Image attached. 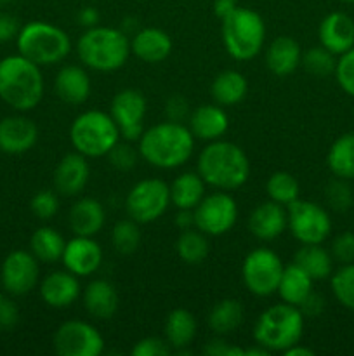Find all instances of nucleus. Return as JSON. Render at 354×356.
Returning a JSON list of instances; mask_svg holds the SVG:
<instances>
[{
    "mask_svg": "<svg viewBox=\"0 0 354 356\" xmlns=\"http://www.w3.org/2000/svg\"><path fill=\"white\" fill-rule=\"evenodd\" d=\"M108 160H110L111 167L120 172H128L137 165V160L141 159L139 149L132 145L130 141H118L113 148L108 153Z\"/></svg>",
    "mask_w": 354,
    "mask_h": 356,
    "instance_id": "nucleus-42",
    "label": "nucleus"
},
{
    "mask_svg": "<svg viewBox=\"0 0 354 356\" xmlns=\"http://www.w3.org/2000/svg\"><path fill=\"white\" fill-rule=\"evenodd\" d=\"M333 75H335L337 83L340 86V89H342L347 96L354 97V47L337 58V66Z\"/></svg>",
    "mask_w": 354,
    "mask_h": 356,
    "instance_id": "nucleus-44",
    "label": "nucleus"
},
{
    "mask_svg": "<svg viewBox=\"0 0 354 356\" xmlns=\"http://www.w3.org/2000/svg\"><path fill=\"white\" fill-rule=\"evenodd\" d=\"M0 291H2V284H0Z\"/></svg>",
    "mask_w": 354,
    "mask_h": 356,
    "instance_id": "nucleus-57",
    "label": "nucleus"
},
{
    "mask_svg": "<svg viewBox=\"0 0 354 356\" xmlns=\"http://www.w3.org/2000/svg\"><path fill=\"white\" fill-rule=\"evenodd\" d=\"M330 287L339 305L354 312V263L342 264L339 270L333 271L330 277Z\"/></svg>",
    "mask_w": 354,
    "mask_h": 356,
    "instance_id": "nucleus-39",
    "label": "nucleus"
},
{
    "mask_svg": "<svg viewBox=\"0 0 354 356\" xmlns=\"http://www.w3.org/2000/svg\"><path fill=\"white\" fill-rule=\"evenodd\" d=\"M194 136L187 124L163 120L144 129L137 141L139 155L151 167L174 170L186 165L194 152Z\"/></svg>",
    "mask_w": 354,
    "mask_h": 356,
    "instance_id": "nucleus-1",
    "label": "nucleus"
},
{
    "mask_svg": "<svg viewBox=\"0 0 354 356\" xmlns=\"http://www.w3.org/2000/svg\"><path fill=\"white\" fill-rule=\"evenodd\" d=\"M288 228V211L278 202L266 200L255 205L248 216V229L260 242L280 238Z\"/></svg>",
    "mask_w": 354,
    "mask_h": 356,
    "instance_id": "nucleus-20",
    "label": "nucleus"
},
{
    "mask_svg": "<svg viewBox=\"0 0 354 356\" xmlns=\"http://www.w3.org/2000/svg\"><path fill=\"white\" fill-rule=\"evenodd\" d=\"M325 200L332 211L335 212L349 211L354 204V193H353V188L349 186V181L335 177L332 183L326 184Z\"/></svg>",
    "mask_w": 354,
    "mask_h": 356,
    "instance_id": "nucleus-41",
    "label": "nucleus"
},
{
    "mask_svg": "<svg viewBox=\"0 0 354 356\" xmlns=\"http://www.w3.org/2000/svg\"><path fill=\"white\" fill-rule=\"evenodd\" d=\"M222 44L236 61L257 58L266 44V23L257 10L236 6L221 19Z\"/></svg>",
    "mask_w": 354,
    "mask_h": 356,
    "instance_id": "nucleus-5",
    "label": "nucleus"
},
{
    "mask_svg": "<svg viewBox=\"0 0 354 356\" xmlns=\"http://www.w3.org/2000/svg\"><path fill=\"white\" fill-rule=\"evenodd\" d=\"M99 19H101L99 10L92 6L82 7V9L78 10V14H76V21H78V24L85 26V30L87 28L97 26V24H99Z\"/></svg>",
    "mask_w": 354,
    "mask_h": 356,
    "instance_id": "nucleus-52",
    "label": "nucleus"
},
{
    "mask_svg": "<svg viewBox=\"0 0 354 356\" xmlns=\"http://www.w3.org/2000/svg\"><path fill=\"white\" fill-rule=\"evenodd\" d=\"M288 229L301 245L325 243L332 233V218L321 205L309 200H295L288 205Z\"/></svg>",
    "mask_w": 354,
    "mask_h": 356,
    "instance_id": "nucleus-12",
    "label": "nucleus"
},
{
    "mask_svg": "<svg viewBox=\"0 0 354 356\" xmlns=\"http://www.w3.org/2000/svg\"><path fill=\"white\" fill-rule=\"evenodd\" d=\"M198 334V323L193 313L186 308H176L167 315L163 325V337L172 351L183 353L193 344Z\"/></svg>",
    "mask_w": 354,
    "mask_h": 356,
    "instance_id": "nucleus-28",
    "label": "nucleus"
},
{
    "mask_svg": "<svg viewBox=\"0 0 354 356\" xmlns=\"http://www.w3.org/2000/svg\"><path fill=\"white\" fill-rule=\"evenodd\" d=\"M174 225L183 232V229L194 228V214L193 211H187V209H177V214L174 218Z\"/></svg>",
    "mask_w": 354,
    "mask_h": 356,
    "instance_id": "nucleus-53",
    "label": "nucleus"
},
{
    "mask_svg": "<svg viewBox=\"0 0 354 356\" xmlns=\"http://www.w3.org/2000/svg\"><path fill=\"white\" fill-rule=\"evenodd\" d=\"M304 320L297 306L278 302L264 309L253 325V341L271 353H283L304 336Z\"/></svg>",
    "mask_w": 354,
    "mask_h": 356,
    "instance_id": "nucleus-6",
    "label": "nucleus"
},
{
    "mask_svg": "<svg viewBox=\"0 0 354 356\" xmlns=\"http://www.w3.org/2000/svg\"><path fill=\"white\" fill-rule=\"evenodd\" d=\"M245 318V309L238 299H222L212 306L208 313V327L215 336H229L236 332Z\"/></svg>",
    "mask_w": 354,
    "mask_h": 356,
    "instance_id": "nucleus-33",
    "label": "nucleus"
},
{
    "mask_svg": "<svg viewBox=\"0 0 354 356\" xmlns=\"http://www.w3.org/2000/svg\"><path fill=\"white\" fill-rule=\"evenodd\" d=\"M246 92H248V82L238 70H224V72L217 73L210 86L214 103L224 108L242 103Z\"/></svg>",
    "mask_w": 354,
    "mask_h": 356,
    "instance_id": "nucleus-30",
    "label": "nucleus"
},
{
    "mask_svg": "<svg viewBox=\"0 0 354 356\" xmlns=\"http://www.w3.org/2000/svg\"><path fill=\"white\" fill-rule=\"evenodd\" d=\"M193 214L194 228L207 236H222L231 232L238 221V204L231 191L215 190L201 198Z\"/></svg>",
    "mask_w": 354,
    "mask_h": 356,
    "instance_id": "nucleus-11",
    "label": "nucleus"
},
{
    "mask_svg": "<svg viewBox=\"0 0 354 356\" xmlns=\"http://www.w3.org/2000/svg\"><path fill=\"white\" fill-rule=\"evenodd\" d=\"M130 38L121 28H87L76 40V56L85 68L111 73L124 68L130 56Z\"/></svg>",
    "mask_w": 354,
    "mask_h": 356,
    "instance_id": "nucleus-4",
    "label": "nucleus"
},
{
    "mask_svg": "<svg viewBox=\"0 0 354 356\" xmlns=\"http://www.w3.org/2000/svg\"><path fill=\"white\" fill-rule=\"evenodd\" d=\"M264 61L273 75L288 76L301 66L302 49L295 38L280 35L267 45Z\"/></svg>",
    "mask_w": 354,
    "mask_h": 356,
    "instance_id": "nucleus-27",
    "label": "nucleus"
},
{
    "mask_svg": "<svg viewBox=\"0 0 354 356\" xmlns=\"http://www.w3.org/2000/svg\"><path fill=\"white\" fill-rule=\"evenodd\" d=\"M191 113V108L189 103L186 101V97L179 96V94H174L167 99L165 103V115H167V120H172V122H183L189 118Z\"/></svg>",
    "mask_w": 354,
    "mask_h": 356,
    "instance_id": "nucleus-47",
    "label": "nucleus"
},
{
    "mask_svg": "<svg viewBox=\"0 0 354 356\" xmlns=\"http://www.w3.org/2000/svg\"><path fill=\"white\" fill-rule=\"evenodd\" d=\"M31 214L40 221H51L59 212V195L56 190H40L30 200Z\"/></svg>",
    "mask_w": 354,
    "mask_h": 356,
    "instance_id": "nucleus-43",
    "label": "nucleus"
},
{
    "mask_svg": "<svg viewBox=\"0 0 354 356\" xmlns=\"http://www.w3.org/2000/svg\"><path fill=\"white\" fill-rule=\"evenodd\" d=\"M238 6V0H214V14L222 19L226 14L231 13L235 7Z\"/></svg>",
    "mask_w": 354,
    "mask_h": 356,
    "instance_id": "nucleus-54",
    "label": "nucleus"
},
{
    "mask_svg": "<svg viewBox=\"0 0 354 356\" xmlns=\"http://www.w3.org/2000/svg\"><path fill=\"white\" fill-rule=\"evenodd\" d=\"M38 127L24 115H9L0 120V152L7 155L28 153L38 141Z\"/></svg>",
    "mask_w": 354,
    "mask_h": 356,
    "instance_id": "nucleus-19",
    "label": "nucleus"
},
{
    "mask_svg": "<svg viewBox=\"0 0 354 356\" xmlns=\"http://www.w3.org/2000/svg\"><path fill=\"white\" fill-rule=\"evenodd\" d=\"M82 302L89 316L96 320H110L120 306V298L111 282L104 278L89 282L82 291Z\"/></svg>",
    "mask_w": 354,
    "mask_h": 356,
    "instance_id": "nucleus-26",
    "label": "nucleus"
},
{
    "mask_svg": "<svg viewBox=\"0 0 354 356\" xmlns=\"http://www.w3.org/2000/svg\"><path fill=\"white\" fill-rule=\"evenodd\" d=\"M340 2H344V3H354V0H340Z\"/></svg>",
    "mask_w": 354,
    "mask_h": 356,
    "instance_id": "nucleus-56",
    "label": "nucleus"
},
{
    "mask_svg": "<svg viewBox=\"0 0 354 356\" xmlns=\"http://www.w3.org/2000/svg\"><path fill=\"white\" fill-rule=\"evenodd\" d=\"M266 193L269 200L288 207L301 198V184L295 179L294 174L287 170H278L271 174L269 179L266 181Z\"/></svg>",
    "mask_w": 354,
    "mask_h": 356,
    "instance_id": "nucleus-37",
    "label": "nucleus"
},
{
    "mask_svg": "<svg viewBox=\"0 0 354 356\" xmlns=\"http://www.w3.org/2000/svg\"><path fill=\"white\" fill-rule=\"evenodd\" d=\"M312 285H314V280L301 266H297L295 263H290L283 268L276 294L287 305L301 308L302 302L312 292Z\"/></svg>",
    "mask_w": 354,
    "mask_h": 356,
    "instance_id": "nucleus-29",
    "label": "nucleus"
},
{
    "mask_svg": "<svg viewBox=\"0 0 354 356\" xmlns=\"http://www.w3.org/2000/svg\"><path fill=\"white\" fill-rule=\"evenodd\" d=\"M130 52L142 63L158 65L172 52V38L160 28H141L132 35Z\"/></svg>",
    "mask_w": 354,
    "mask_h": 356,
    "instance_id": "nucleus-24",
    "label": "nucleus"
},
{
    "mask_svg": "<svg viewBox=\"0 0 354 356\" xmlns=\"http://www.w3.org/2000/svg\"><path fill=\"white\" fill-rule=\"evenodd\" d=\"M330 172L340 179H354V132H346L332 143L326 155Z\"/></svg>",
    "mask_w": 354,
    "mask_h": 356,
    "instance_id": "nucleus-35",
    "label": "nucleus"
},
{
    "mask_svg": "<svg viewBox=\"0 0 354 356\" xmlns=\"http://www.w3.org/2000/svg\"><path fill=\"white\" fill-rule=\"evenodd\" d=\"M54 92L62 103L78 106L90 97L92 80L85 66L62 65L54 79Z\"/></svg>",
    "mask_w": 354,
    "mask_h": 356,
    "instance_id": "nucleus-23",
    "label": "nucleus"
},
{
    "mask_svg": "<svg viewBox=\"0 0 354 356\" xmlns=\"http://www.w3.org/2000/svg\"><path fill=\"white\" fill-rule=\"evenodd\" d=\"M318 37L319 45L339 58L354 47V19L340 10L326 14L319 23Z\"/></svg>",
    "mask_w": 354,
    "mask_h": 356,
    "instance_id": "nucleus-22",
    "label": "nucleus"
},
{
    "mask_svg": "<svg viewBox=\"0 0 354 356\" xmlns=\"http://www.w3.org/2000/svg\"><path fill=\"white\" fill-rule=\"evenodd\" d=\"M66 240L52 226H40L30 236V252L37 257L40 263L54 264L61 261L62 252H65Z\"/></svg>",
    "mask_w": 354,
    "mask_h": 356,
    "instance_id": "nucleus-34",
    "label": "nucleus"
},
{
    "mask_svg": "<svg viewBox=\"0 0 354 356\" xmlns=\"http://www.w3.org/2000/svg\"><path fill=\"white\" fill-rule=\"evenodd\" d=\"M298 309H301L304 316H319L323 313V309H325V298L321 294H318V292L312 291Z\"/></svg>",
    "mask_w": 354,
    "mask_h": 356,
    "instance_id": "nucleus-51",
    "label": "nucleus"
},
{
    "mask_svg": "<svg viewBox=\"0 0 354 356\" xmlns=\"http://www.w3.org/2000/svg\"><path fill=\"white\" fill-rule=\"evenodd\" d=\"M106 222V209L97 198L83 197L75 200L68 212V226L73 235L96 236Z\"/></svg>",
    "mask_w": 354,
    "mask_h": 356,
    "instance_id": "nucleus-25",
    "label": "nucleus"
},
{
    "mask_svg": "<svg viewBox=\"0 0 354 356\" xmlns=\"http://www.w3.org/2000/svg\"><path fill=\"white\" fill-rule=\"evenodd\" d=\"M21 26L16 16L9 13H0V44H7L10 40H16Z\"/></svg>",
    "mask_w": 354,
    "mask_h": 356,
    "instance_id": "nucleus-50",
    "label": "nucleus"
},
{
    "mask_svg": "<svg viewBox=\"0 0 354 356\" xmlns=\"http://www.w3.org/2000/svg\"><path fill=\"white\" fill-rule=\"evenodd\" d=\"M42 301L54 309H65L75 305L82 296L80 278L68 270H56L40 278L38 284Z\"/></svg>",
    "mask_w": 354,
    "mask_h": 356,
    "instance_id": "nucleus-18",
    "label": "nucleus"
},
{
    "mask_svg": "<svg viewBox=\"0 0 354 356\" xmlns=\"http://www.w3.org/2000/svg\"><path fill=\"white\" fill-rule=\"evenodd\" d=\"M45 82L42 66L24 56H6L0 59V99L19 113L35 110L44 99Z\"/></svg>",
    "mask_w": 354,
    "mask_h": 356,
    "instance_id": "nucleus-3",
    "label": "nucleus"
},
{
    "mask_svg": "<svg viewBox=\"0 0 354 356\" xmlns=\"http://www.w3.org/2000/svg\"><path fill=\"white\" fill-rule=\"evenodd\" d=\"M330 254L333 261L339 264L354 263V233L342 232L332 240L330 245Z\"/></svg>",
    "mask_w": 354,
    "mask_h": 356,
    "instance_id": "nucleus-45",
    "label": "nucleus"
},
{
    "mask_svg": "<svg viewBox=\"0 0 354 356\" xmlns=\"http://www.w3.org/2000/svg\"><path fill=\"white\" fill-rule=\"evenodd\" d=\"M301 65L304 66V70L309 75L325 79V76L333 75V72H335L337 56L332 54L323 45H318V47H311L305 52H302Z\"/></svg>",
    "mask_w": 354,
    "mask_h": 356,
    "instance_id": "nucleus-40",
    "label": "nucleus"
},
{
    "mask_svg": "<svg viewBox=\"0 0 354 356\" xmlns=\"http://www.w3.org/2000/svg\"><path fill=\"white\" fill-rule=\"evenodd\" d=\"M176 252L183 263L196 266V264L203 263L210 252L208 236L198 228L183 229L176 240Z\"/></svg>",
    "mask_w": 354,
    "mask_h": 356,
    "instance_id": "nucleus-36",
    "label": "nucleus"
},
{
    "mask_svg": "<svg viewBox=\"0 0 354 356\" xmlns=\"http://www.w3.org/2000/svg\"><path fill=\"white\" fill-rule=\"evenodd\" d=\"M17 320H19V309L16 302L0 291V329H12Z\"/></svg>",
    "mask_w": 354,
    "mask_h": 356,
    "instance_id": "nucleus-48",
    "label": "nucleus"
},
{
    "mask_svg": "<svg viewBox=\"0 0 354 356\" xmlns=\"http://www.w3.org/2000/svg\"><path fill=\"white\" fill-rule=\"evenodd\" d=\"M203 351L210 356H245V348L233 346L222 336H215V339H212Z\"/></svg>",
    "mask_w": 354,
    "mask_h": 356,
    "instance_id": "nucleus-49",
    "label": "nucleus"
},
{
    "mask_svg": "<svg viewBox=\"0 0 354 356\" xmlns=\"http://www.w3.org/2000/svg\"><path fill=\"white\" fill-rule=\"evenodd\" d=\"M170 353H172V348L167 343L165 337L156 336L142 337L130 350L132 356H169Z\"/></svg>",
    "mask_w": 354,
    "mask_h": 356,
    "instance_id": "nucleus-46",
    "label": "nucleus"
},
{
    "mask_svg": "<svg viewBox=\"0 0 354 356\" xmlns=\"http://www.w3.org/2000/svg\"><path fill=\"white\" fill-rule=\"evenodd\" d=\"M0 284L2 291L14 298L30 294L40 284V261L30 250H12L2 261Z\"/></svg>",
    "mask_w": 354,
    "mask_h": 356,
    "instance_id": "nucleus-14",
    "label": "nucleus"
},
{
    "mask_svg": "<svg viewBox=\"0 0 354 356\" xmlns=\"http://www.w3.org/2000/svg\"><path fill=\"white\" fill-rule=\"evenodd\" d=\"M283 355L285 356H314V350H311V348L307 346H302L301 341H298V343H295L294 346L285 350Z\"/></svg>",
    "mask_w": 354,
    "mask_h": 356,
    "instance_id": "nucleus-55",
    "label": "nucleus"
},
{
    "mask_svg": "<svg viewBox=\"0 0 354 356\" xmlns=\"http://www.w3.org/2000/svg\"><path fill=\"white\" fill-rule=\"evenodd\" d=\"M90 177V165L87 156L73 152L62 156L52 174V184L59 197L75 198L85 190Z\"/></svg>",
    "mask_w": 354,
    "mask_h": 356,
    "instance_id": "nucleus-17",
    "label": "nucleus"
},
{
    "mask_svg": "<svg viewBox=\"0 0 354 356\" xmlns=\"http://www.w3.org/2000/svg\"><path fill=\"white\" fill-rule=\"evenodd\" d=\"M169 207L170 186L158 177L137 181L125 197V212L139 225L158 221Z\"/></svg>",
    "mask_w": 354,
    "mask_h": 356,
    "instance_id": "nucleus-10",
    "label": "nucleus"
},
{
    "mask_svg": "<svg viewBox=\"0 0 354 356\" xmlns=\"http://www.w3.org/2000/svg\"><path fill=\"white\" fill-rule=\"evenodd\" d=\"M196 172L214 190L235 191L250 177V162L236 143L217 139L205 146L196 160Z\"/></svg>",
    "mask_w": 354,
    "mask_h": 356,
    "instance_id": "nucleus-2",
    "label": "nucleus"
},
{
    "mask_svg": "<svg viewBox=\"0 0 354 356\" xmlns=\"http://www.w3.org/2000/svg\"><path fill=\"white\" fill-rule=\"evenodd\" d=\"M170 186V205L176 209L193 211L201 198L207 195V183L203 177L194 172H183L169 184Z\"/></svg>",
    "mask_w": 354,
    "mask_h": 356,
    "instance_id": "nucleus-31",
    "label": "nucleus"
},
{
    "mask_svg": "<svg viewBox=\"0 0 354 356\" xmlns=\"http://www.w3.org/2000/svg\"><path fill=\"white\" fill-rule=\"evenodd\" d=\"M134 219H120L111 229V245L120 256H130L141 245V229Z\"/></svg>",
    "mask_w": 354,
    "mask_h": 356,
    "instance_id": "nucleus-38",
    "label": "nucleus"
},
{
    "mask_svg": "<svg viewBox=\"0 0 354 356\" xmlns=\"http://www.w3.org/2000/svg\"><path fill=\"white\" fill-rule=\"evenodd\" d=\"M61 263L65 264V270L71 271L78 278H87L103 264V249L94 236L75 235L71 240H66Z\"/></svg>",
    "mask_w": 354,
    "mask_h": 356,
    "instance_id": "nucleus-16",
    "label": "nucleus"
},
{
    "mask_svg": "<svg viewBox=\"0 0 354 356\" xmlns=\"http://www.w3.org/2000/svg\"><path fill=\"white\" fill-rule=\"evenodd\" d=\"M148 103L141 90L124 89L111 99L110 115L120 129L121 139L137 143L144 132V118Z\"/></svg>",
    "mask_w": 354,
    "mask_h": 356,
    "instance_id": "nucleus-15",
    "label": "nucleus"
},
{
    "mask_svg": "<svg viewBox=\"0 0 354 356\" xmlns=\"http://www.w3.org/2000/svg\"><path fill=\"white\" fill-rule=\"evenodd\" d=\"M121 139L113 117L103 110H87L76 115L69 127V141L75 152L87 159H101Z\"/></svg>",
    "mask_w": 354,
    "mask_h": 356,
    "instance_id": "nucleus-8",
    "label": "nucleus"
},
{
    "mask_svg": "<svg viewBox=\"0 0 354 356\" xmlns=\"http://www.w3.org/2000/svg\"><path fill=\"white\" fill-rule=\"evenodd\" d=\"M21 56L38 66L59 65L71 52V38L62 28L47 21H30L23 24L16 37Z\"/></svg>",
    "mask_w": 354,
    "mask_h": 356,
    "instance_id": "nucleus-7",
    "label": "nucleus"
},
{
    "mask_svg": "<svg viewBox=\"0 0 354 356\" xmlns=\"http://www.w3.org/2000/svg\"><path fill=\"white\" fill-rule=\"evenodd\" d=\"M52 348L59 356H99L104 337L85 320H66L52 336Z\"/></svg>",
    "mask_w": 354,
    "mask_h": 356,
    "instance_id": "nucleus-13",
    "label": "nucleus"
},
{
    "mask_svg": "<svg viewBox=\"0 0 354 356\" xmlns=\"http://www.w3.org/2000/svg\"><path fill=\"white\" fill-rule=\"evenodd\" d=\"M283 268V261L273 249L257 247L243 259V285L255 298H269L276 294Z\"/></svg>",
    "mask_w": 354,
    "mask_h": 356,
    "instance_id": "nucleus-9",
    "label": "nucleus"
},
{
    "mask_svg": "<svg viewBox=\"0 0 354 356\" xmlns=\"http://www.w3.org/2000/svg\"><path fill=\"white\" fill-rule=\"evenodd\" d=\"M294 263L301 266L312 280L319 282L332 277L335 261L330 250L323 247V243H311V245H301V249L295 252Z\"/></svg>",
    "mask_w": 354,
    "mask_h": 356,
    "instance_id": "nucleus-32",
    "label": "nucleus"
},
{
    "mask_svg": "<svg viewBox=\"0 0 354 356\" xmlns=\"http://www.w3.org/2000/svg\"><path fill=\"white\" fill-rule=\"evenodd\" d=\"M187 127H189L194 139L212 143L224 138L229 129V117L221 104H200L194 110H191L189 118H187Z\"/></svg>",
    "mask_w": 354,
    "mask_h": 356,
    "instance_id": "nucleus-21",
    "label": "nucleus"
}]
</instances>
